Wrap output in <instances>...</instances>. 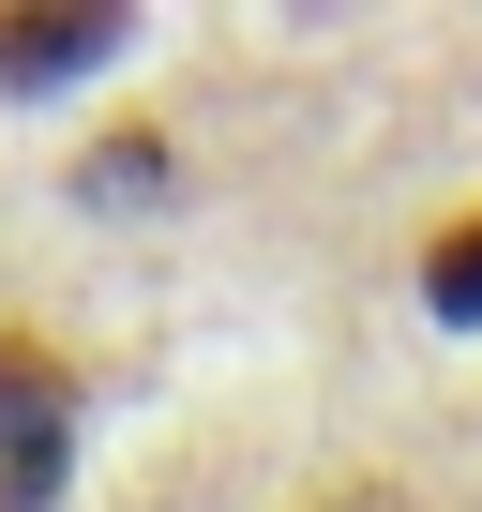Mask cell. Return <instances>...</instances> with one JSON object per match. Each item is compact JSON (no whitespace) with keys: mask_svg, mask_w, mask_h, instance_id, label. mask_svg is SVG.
I'll return each instance as SVG.
<instances>
[{"mask_svg":"<svg viewBox=\"0 0 482 512\" xmlns=\"http://www.w3.org/2000/svg\"><path fill=\"white\" fill-rule=\"evenodd\" d=\"M121 46H136L121 0H0V91H61V76L121 61Z\"/></svg>","mask_w":482,"mask_h":512,"instance_id":"obj_2","label":"cell"},{"mask_svg":"<svg viewBox=\"0 0 482 512\" xmlns=\"http://www.w3.org/2000/svg\"><path fill=\"white\" fill-rule=\"evenodd\" d=\"M76 467V362L46 332H0V512H46Z\"/></svg>","mask_w":482,"mask_h":512,"instance_id":"obj_1","label":"cell"},{"mask_svg":"<svg viewBox=\"0 0 482 512\" xmlns=\"http://www.w3.org/2000/svg\"><path fill=\"white\" fill-rule=\"evenodd\" d=\"M302 512H422V497H392V482H332V497H302Z\"/></svg>","mask_w":482,"mask_h":512,"instance_id":"obj_4","label":"cell"},{"mask_svg":"<svg viewBox=\"0 0 482 512\" xmlns=\"http://www.w3.org/2000/svg\"><path fill=\"white\" fill-rule=\"evenodd\" d=\"M422 302H437L452 332H482V211H452V226L422 241Z\"/></svg>","mask_w":482,"mask_h":512,"instance_id":"obj_3","label":"cell"}]
</instances>
